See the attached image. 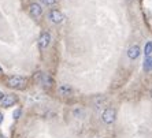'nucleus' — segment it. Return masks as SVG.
<instances>
[{
	"instance_id": "obj_2",
	"label": "nucleus",
	"mask_w": 152,
	"mask_h": 138,
	"mask_svg": "<svg viewBox=\"0 0 152 138\" xmlns=\"http://www.w3.org/2000/svg\"><path fill=\"white\" fill-rule=\"evenodd\" d=\"M115 118H117V111L114 110V108H106L102 115L103 122L107 124H111L113 122H115Z\"/></svg>"
},
{
	"instance_id": "obj_1",
	"label": "nucleus",
	"mask_w": 152,
	"mask_h": 138,
	"mask_svg": "<svg viewBox=\"0 0 152 138\" xmlns=\"http://www.w3.org/2000/svg\"><path fill=\"white\" fill-rule=\"evenodd\" d=\"M26 84H28V79L21 75H12L7 79V86L12 89H25Z\"/></svg>"
},
{
	"instance_id": "obj_7",
	"label": "nucleus",
	"mask_w": 152,
	"mask_h": 138,
	"mask_svg": "<svg viewBox=\"0 0 152 138\" xmlns=\"http://www.w3.org/2000/svg\"><path fill=\"white\" fill-rule=\"evenodd\" d=\"M29 14L32 15L33 18H39L42 14V8L39 3H32L29 6Z\"/></svg>"
},
{
	"instance_id": "obj_12",
	"label": "nucleus",
	"mask_w": 152,
	"mask_h": 138,
	"mask_svg": "<svg viewBox=\"0 0 152 138\" xmlns=\"http://www.w3.org/2000/svg\"><path fill=\"white\" fill-rule=\"evenodd\" d=\"M41 3L45 4V6H53L56 3V0H41Z\"/></svg>"
},
{
	"instance_id": "obj_6",
	"label": "nucleus",
	"mask_w": 152,
	"mask_h": 138,
	"mask_svg": "<svg viewBox=\"0 0 152 138\" xmlns=\"http://www.w3.org/2000/svg\"><path fill=\"white\" fill-rule=\"evenodd\" d=\"M48 17H50V19L53 22V23H62L64 19V15L62 14L59 10H51Z\"/></svg>"
},
{
	"instance_id": "obj_8",
	"label": "nucleus",
	"mask_w": 152,
	"mask_h": 138,
	"mask_svg": "<svg viewBox=\"0 0 152 138\" xmlns=\"http://www.w3.org/2000/svg\"><path fill=\"white\" fill-rule=\"evenodd\" d=\"M140 46L136 44V45H132L130 48H129V51H127V56H129V59H132V60H134V59H137L138 56H140Z\"/></svg>"
},
{
	"instance_id": "obj_10",
	"label": "nucleus",
	"mask_w": 152,
	"mask_h": 138,
	"mask_svg": "<svg viewBox=\"0 0 152 138\" xmlns=\"http://www.w3.org/2000/svg\"><path fill=\"white\" fill-rule=\"evenodd\" d=\"M144 70L145 71H152V56H148V57H145V60H144Z\"/></svg>"
},
{
	"instance_id": "obj_11",
	"label": "nucleus",
	"mask_w": 152,
	"mask_h": 138,
	"mask_svg": "<svg viewBox=\"0 0 152 138\" xmlns=\"http://www.w3.org/2000/svg\"><path fill=\"white\" fill-rule=\"evenodd\" d=\"M144 53H145V56H147V57L152 55V41H148V43L145 44V46H144Z\"/></svg>"
},
{
	"instance_id": "obj_15",
	"label": "nucleus",
	"mask_w": 152,
	"mask_h": 138,
	"mask_svg": "<svg viewBox=\"0 0 152 138\" xmlns=\"http://www.w3.org/2000/svg\"><path fill=\"white\" fill-rule=\"evenodd\" d=\"M4 97V93L3 92H0V101H1V99Z\"/></svg>"
},
{
	"instance_id": "obj_4",
	"label": "nucleus",
	"mask_w": 152,
	"mask_h": 138,
	"mask_svg": "<svg viewBox=\"0 0 152 138\" xmlns=\"http://www.w3.org/2000/svg\"><path fill=\"white\" fill-rule=\"evenodd\" d=\"M18 101V97L15 94H4V97L1 99V105L4 107V108H8V107H12L14 104H17Z\"/></svg>"
},
{
	"instance_id": "obj_5",
	"label": "nucleus",
	"mask_w": 152,
	"mask_h": 138,
	"mask_svg": "<svg viewBox=\"0 0 152 138\" xmlns=\"http://www.w3.org/2000/svg\"><path fill=\"white\" fill-rule=\"evenodd\" d=\"M51 43V34L48 32H42L39 37V45L41 49H45Z\"/></svg>"
},
{
	"instance_id": "obj_9",
	"label": "nucleus",
	"mask_w": 152,
	"mask_h": 138,
	"mask_svg": "<svg viewBox=\"0 0 152 138\" xmlns=\"http://www.w3.org/2000/svg\"><path fill=\"white\" fill-rule=\"evenodd\" d=\"M58 93H59L60 96H64V97H67V96H71L73 94V88H71L70 85H60L59 88H58Z\"/></svg>"
},
{
	"instance_id": "obj_13",
	"label": "nucleus",
	"mask_w": 152,
	"mask_h": 138,
	"mask_svg": "<svg viewBox=\"0 0 152 138\" xmlns=\"http://www.w3.org/2000/svg\"><path fill=\"white\" fill-rule=\"evenodd\" d=\"M21 113H22L21 108H18V110H15V111H14V113H12V118H14V119H18V118L21 116Z\"/></svg>"
},
{
	"instance_id": "obj_3",
	"label": "nucleus",
	"mask_w": 152,
	"mask_h": 138,
	"mask_svg": "<svg viewBox=\"0 0 152 138\" xmlns=\"http://www.w3.org/2000/svg\"><path fill=\"white\" fill-rule=\"evenodd\" d=\"M36 77H37V79H39L40 84H41V85H44L45 88H51V86L53 85V78L51 77V75L44 74V73H37V75H36Z\"/></svg>"
},
{
	"instance_id": "obj_14",
	"label": "nucleus",
	"mask_w": 152,
	"mask_h": 138,
	"mask_svg": "<svg viewBox=\"0 0 152 138\" xmlns=\"http://www.w3.org/2000/svg\"><path fill=\"white\" fill-rule=\"evenodd\" d=\"M1 122H3V113L0 112V124H1Z\"/></svg>"
},
{
	"instance_id": "obj_16",
	"label": "nucleus",
	"mask_w": 152,
	"mask_h": 138,
	"mask_svg": "<svg viewBox=\"0 0 152 138\" xmlns=\"http://www.w3.org/2000/svg\"><path fill=\"white\" fill-rule=\"evenodd\" d=\"M1 74H3V68L0 67V75H1Z\"/></svg>"
},
{
	"instance_id": "obj_17",
	"label": "nucleus",
	"mask_w": 152,
	"mask_h": 138,
	"mask_svg": "<svg viewBox=\"0 0 152 138\" xmlns=\"http://www.w3.org/2000/svg\"><path fill=\"white\" fill-rule=\"evenodd\" d=\"M151 97H152V89H151Z\"/></svg>"
}]
</instances>
